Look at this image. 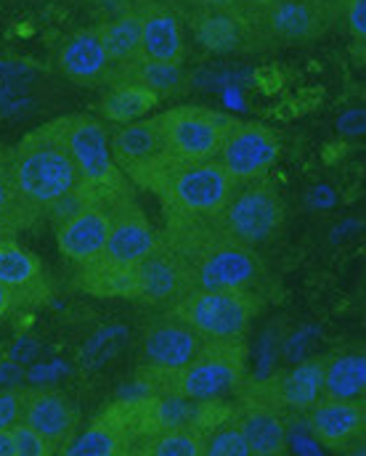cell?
I'll list each match as a JSON object with an SVG mask.
<instances>
[{"label":"cell","instance_id":"obj_19","mask_svg":"<svg viewBox=\"0 0 366 456\" xmlns=\"http://www.w3.org/2000/svg\"><path fill=\"white\" fill-rule=\"evenodd\" d=\"M141 16V56L154 61H183V35L175 11L162 0H135Z\"/></svg>","mask_w":366,"mask_h":456},{"label":"cell","instance_id":"obj_7","mask_svg":"<svg viewBox=\"0 0 366 456\" xmlns=\"http://www.w3.org/2000/svg\"><path fill=\"white\" fill-rule=\"evenodd\" d=\"M257 311L260 297L252 289L221 287L191 289L167 316L189 324L202 340H234L247 335V327Z\"/></svg>","mask_w":366,"mask_h":456},{"label":"cell","instance_id":"obj_24","mask_svg":"<svg viewBox=\"0 0 366 456\" xmlns=\"http://www.w3.org/2000/svg\"><path fill=\"white\" fill-rule=\"evenodd\" d=\"M77 287L94 297H138V276L135 265L118 263L110 257H91L77 263Z\"/></svg>","mask_w":366,"mask_h":456},{"label":"cell","instance_id":"obj_16","mask_svg":"<svg viewBox=\"0 0 366 456\" xmlns=\"http://www.w3.org/2000/svg\"><path fill=\"white\" fill-rule=\"evenodd\" d=\"M205 340L183 322L173 319L146 330L141 345V366L154 371H175L191 363Z\"/></svg>","mask_w":366,"mask_h":456},{"label":"cell","instance_id":"obj_28","mask_svg":"<svg viewBox=\"0 0 366 456\" xmlns=\"http://www.w3.org/2000/svg\"><path fill=\"white\" fill-rule=\"evenodd\" d=\"M157 96L135 83H115L112 91L102 99V117L110 122L127 125L133 119H141L146 112L157 107Z\"/></svg>","mask_w":366,"mask_h":456},{"label":"cell","instance_id":"obj_1","mask_svg":"<svg viewBox=\"0 0 366 456\" xmlns=\"http://www.w3.org/2000/svg\"><path fill=\"white\" fill-rule=\"evenodd\" d=\"M0 178L16 197L27 226L45 218L59 197L83 189L59 119L24 135L16 146H0Z\"/></svg>","mask_w":366,"mask_h":456},{"label":"cell","instance_id":"obj_39","mask_svg":"<svg viewBox=\"0 0 366 456\" xmlns=\"http://www.w3.org/2000/svg\"><path fill=\"white\" fill-rule=\"evenodd\" d=\"M13 305H11V297H8V292H5V287L0 284V319L11 311Z\"/></svg>","mask_w":366,"mask_h":456},{"label":"cell","instance_id":"obj_30","mask_svg":"<svg viewBox=\"0 0 366 456\" xmlns=\"http://www.w3.org/2000/svg\"><path fill=\"white\" fill-rule=\"evenodd\" d=\"M127 444L112 436L110 430L99 428V425H91L83 436H72L64 449L59 454L64 456H118V454H127Z\"/></svg>","mask_w":366,"mask_h":456},{"label":"cell","instance_id":"obj_15","mask_svg":"<svg viewBox=\"0 0 366 456\" xmlns=\"http://www.w3.org/2000/svg\"><path fill=\"white\" fill-rule=\"evenodd\" d=\"M157 231L149 224L146 213L133 202V194L110 202V236L99 252L102 257L135 265L157 247Z\"/></svg>","mask_w":366,"mask_h":456},{"label":"cell","instance_id":"obj_22","mask_svg":"<svg viewBox=\"0 0 366 456\" xmlns=\"http://www.w3.org/2000/svg\"><path fill=\"white\" fill-rule=\"evenodd\" d=\"M110 236V205L104 202H91L80 213L69 216L56 228V241L59 249L72 260L83 263L96 257Z\"/></svg>","mask_w":366,"mask_h":456},{"label":"cell","instance_id":"obj_2","mask_svg":"<svg viewBox=\"0 0 366 456\" xmlns=\"http://www.w3.org/2000/svg\"><path fill=\"white\" fill-rule=\"evenodd\" d=\"M162 218L165 224L157 236L186 263L194 279V289H257L263 265L255 249H247L229 239L210 218H189L173 213H162Z\"/></svg>","mask_w":366,"mask_h":456},{"label":"cell","instance_id":"obj_27","mask_svg":"<svg viewBox=\"0 0 366 456\" xmlns=\"http://www.w3.org/2000/svg\"><path fill=\"white\" fill-rule=\"evenodd\" d=\"M115 83H135L146 91H151L157 99H170V96H181L189 88V80L181 69V64H170V61H154V59H135L130 67H125L120 75L112 80Z\"/></svg>","mask_w":366,"mask_h":456},{"label":"cell","instance_id":"obj_4","mask_svg":"<svg viewBox=\"0 0 366 456\" xmlns=\"http://www.w3.org/2000/svg\"><path fill=\"white\" fill-rule=\"evenodd\" d=\"M149 191L162 202V213L213 218L229 202L234 181L216 159L173 162L157 175Z\"/></svg>","mask_w":366,"mask_h":456},{"label":"cell","instance_id":"obj_35","mask_svg":"<svg viewBox=\"0 0 366 456\" xmlns=\"http://www.w3.org/2000/svg\"><path fill=\"white\" fill-rule=\"evenodd\" d=\"M0 210H8V213H13L19 221H21V228H27V221H24V216H21V210H19V202H16V197L11 194V189H8V183L0 178Z\"/></svg>","mask_w":366,"mask_h":456},{"label":"cell","instance_id":"obj_12","mask_svg":"<svg viewBox=\"0 0 366 456\" xmlns=\"http://www.w3.org/2000/svg\"><path fill=\"white\" fill-rule=\"evenodd\" d=\"M135 276H138L135 300H143L167 314L194 289V279L186 263L162 239L146 257L135 263Z\"/></svg>","mask_w":366,"mask_h":456},{"label":"cell","instance_id":"obj_10","mask_svg":"<svg viewBox=\"0 0 366 456\" xmlns=\"http://www.w3.org/2000/svg\"><path fill=\"white\" fill-rule=\"evenodd\" d=\"M338 0H273L255 8L252 27L284 43H308L321 37L338 19Z\"/></svg>","mask_w":366,"mask_h":456},{"label":"cell","instance_id":"obj_31","mask_svg":"<svg viewBox=\"0 0 366 456\" xmlns=\"http://www.w3.org/2000/svg\"><path fill=\"white\" fill-rule=\"evenodd\" d=\"M249 446L244 441V436L232 425L224 422L221 428H216L213 433H207L205 438V456H247Z\"/></svg>","mask_w":366,"mask_h":456},{"label":"cell","instance_id":"obj_6","mask_svg":"<svg viewBox=\"0 0 366 456\" xmlns=\"http://www.w3.org/2000/svg\"><path fill=\"white\" fill-rule=\"evenodd\" d=\"M210 221L237 244L255 249L279 236L284 226V202L273 181L263 175L255 181L234 183L229 202Z\"/></svg>","mask_w":366,"mask_h":456},{"label":"cell","instance_id":"obj_20","mask_svg":"<svg viewBox=\"0 0 366 456\" xmlns=\"http://www.w3.org/2000/svg\"><path fill=\"white\" fill-rule=\"evenodd\" d=\"M19 422L29 425L45 438L53 454L75 436V414L59 393L48 390H21V414Z\"/></svg>","mask_w":366,"mask_h":456},{"label":"cell","instance_id":"obj_14","mask_svg":"<svg viewBox=\"0 0 366 456\" xmlns=\"http://www.w3.org/2000/svg\"><path fill=\"white\" fill-rule=\"evenodd\" d=\"M0 284L13 308H37L51 303V284L43 263L16 239H0Z\"/></svg>","mask_w":366,"mask_h":456},{"label":"cell","instance_id":"obj_21","mask_svg":"<svg viewBox=\"0 0 366 456\" xmlns=\"http://www.w3.org/2000/svg\"><path fill=\"white\" fill-rule=\"evenodd\" d=\"M191 29H194V37L199 40V45L213 53L242 51L252 43V35H257L252 27V19L244 16L242 8H202V5H197Z\"/></svg>","mask_w":366,"mask_h":456},{"label":"cell","instance_id":"obj_33","mask_svg":"<svg viewBox=\"0 0 366 456\" xmlns=\"http://www.w3.org/2000/svg\"><path fill=\"white\" fill-rule=\"evenodd\" d=\"M338 8L343 11L354 37L362 43L366 37V0H338Z\"/></svg>","mask_w":366,"mask_h":456},{"label":"cell","instance_id":"obj_37","mask_svg":"<svg viewBox=\"0 0 366 456\" xmlns=\"http://www.w3.org/2000/svg\"><path fill=\"white\" fill-rule=\"evenodd\" d=\"M0 456H19L16 454V441H13L11 428L0 430Z\"/></svg>","mask_w":366,"mask_h":456},{"label":"cell","instance_id":"obj_38","mask_svg":"<svg viewBox=\"0 0 366 456\" xmlns=\"http://www.w3.org/2000/svg\"><path fill=\"white\" fill-rule=\"evenodd\" d=\"M202 8H242V0H191Z\"/></svg>","mask_w":366,"mask_h":456},{"label":"cell","instance_id":"obj_26","mask_svg":"<svg viewBox=\"0 0 366 456\" xmlns=\"http://www.w3.org/2000/svg\"><path fill=\"white\" fill-rule=\"evenodd\" d=\"M364 353H343V355H329V358L324 361L321 398H335V401H364Z\"/></svg>","mask_w":366,"mask_h":456},{"label":"cell","instance_id":"obj_34","mask_svg":"<svg viewBox=\"0 0 366 456\" xmlns=\"http://www.w3.org/2000/svg\"><path fill=\"white\" fill-rule=\"evenodd\" d=\"M21 414V390H5L0 393V430L19 422Z\"/></svg>","mask_w":366,"mask_h":456},{"label":"cell","instance_id":"obj_8","mask_svg":"<svg viewBox=\"0 0 366 456\" xmlns=\"http://www.w3.org/2000/svg\"><path fill=\"white\" fill-rule=\"evenodd\" d=\"M110 151L122 175L133 186L146 189V191L167 165L183 162L170 154L167 141L157 125V117H149V119L141 117V119L127 122L110 138Z\"/></svg>","mask_w":366,"mask_h":456},{"label":"cell","instance_id":"obj_13","mask_svg":"<svg viewBox=\"0 0 366 456\" xmlns=\"http://www.w3.org/2000/svg\"><path fill=\"white\" fill-rule=\"evenodd\" d=\"M240 393V403L232 406L229 422L240 430L249 446V454L276 456L287 452V419L284 409L273 401L257 395L244 382Z\"/></svg>","mask_w":366,"mask_h":456},{"label":"cell","instance_id":"obj_17","mask_svg":"<svg viewBox=\"0 0 366 456\" xmlns=\"http://www.w3.org/2000/svg\"><path fill=\"white\" fill-rule=\"evenodd\" d=\"M308 428L321 446L335 449V452H346L354 441H359L364 436V401L319 398L308 409Z\"/></svg>","mask_w":366,"mask_h":456},{"label":"cell","instance_id":"obj_9","mask_svg":"<svg viewBox=\"0 0 366 456\" xmlns=\"http://www.w3.org/2000/svg\"><path fill=\"white\" fill-rule=\"evenodd\" d=\"M234 117L213 112L207 107H175L157 114V125L167 141V149L175 159L199 162L213 159L221 149L224 133Z\"/></svg>","mask_w":366,"mask_h":456},{"label":"cell","instance_id":"obj_3","mask_svg":"<svg viewBox=\"0 0 366 456\" xmlns=\"http://www.w3.org/2000/svg\"><path fill=\"white\" fill-rule=\"evenodd\" d=\"M247 340H205L199 355L175 371L138 369V390L157 395H178L194 403L221 401L247 382Z\"/></svg>","mask_w":366,"mask_h":456},{"label":"cell","instance_id":"obj_5","mask_svg":"<svg viewBox=\"0 0 366 456\" xmlns=\"http://www.w3.org/2000/svg\"><path fill=\"white\" fill-rule=\"evenodd\" d=\"M59 125H61L67 151L80 175V186L96 202L110 205L120 197L133 194V183L122 175L120 167L112 159L110 133L96 117L67 114V117H59Z\"/></svg>","mask_w":366,"mask_h":456},{"label":"cell","instance_id":"obj_25","mask_svg":"<svg viewBox=\"0 0 366 456\" xmlns=\"http://www.w3.org/2000/svg\"><path fill=\"white\" fill-rule=\"evenodd\" d=\"M99 29V37L104 43V51L110 56V77L112 83L125 67H130L135 59H141V16L135 8V0L130 8L120 11L115 19L104 21Z\"/></svg>","mask_w":366,"mask_h":456},{"label":"cell","instance_id":"obj_40","mask_svg":"<svg viewBox=\"0 0 366 456\" xmlns=\"http://www.w3.org/2000/svg\"><path fill=\"white\" fill-rule=\"evenodd\" d=\"M247 5H252V8H260V5H268V3H273V0H242Z\"/></svg>","mask_w":366,"mask_h":456},{"label":"cell","instance_id":"obj_18","mask_svg":"<svg viewBox=\"0 0 366 456\" xmlns=\"http://www.w3.org/2000/svg\"><path fill=\"white\" fill-rule=\"evenodd\" d=\"M324 361L327 358H311L297 363L295 369L276 374L271 379H257L247 382L257 395L273 401L279 409H297L308 411L319 398H321V379H324Z\"/></svg>","mask_w":366,"mask_h":456},{"label":"cell","instance_id":"obj_29","mask_svg":"<svg viewBox=\"0 0 366 456\" xmlns=\"http://www.w3.org/2000/svg\"><path fill=\"white\" fill-rule=\"evenodd\" d=\"M130 454L143 456H205V436L194 430H159L138 438Z\"/></svg>","mask_w":366,"mask_h":456},{"label":"cell","instance_id":"obj_32","mask_svg":"<svg viewBox=\"0 0 366 456\" xmlns=\"http://www.w3.org/2000/svg\"><path fill=\"white\" fill-rule=\"evenodd\" d=\"M11 433H13V441H16V454L19 456H51V446L45 444V438L40 433H35L29 425L24 422H16L11 425Z\"/></svg>","mask_w":366,"mask_h":456},{"label":"cell","instance_id":"obj_23","mask_svg":"<svg viewBox=\"0 0 366 456\" xmlns=\"http://www.w3.org/2000/svg\"><path fill=\"white\" fill-rule=\"evenodd\" d=\"M59 69L80 83V86H99L110 77V56L99 37V29H80L75 32L59 53Z\"/></svg>","mask_w":366,"mask_h":456},{"label":"cell","instance_id":"obj_36","mask_svg":"<svg viewBox=\"0 0 366 456\" xmlns=\"http://www.w3.org/2000/svg\"><path fill=\"white\" fill-rule=\"evenodd\" d=\"M19 228H21V221L13 213L0 210V239H13Z\"/></svg>","mask_w":366,"mask_h":456},{"label":"cell","instance_id":"obj_11","mask_svg":"<svg viewBox=\"0 0 366 456\" xmlns=\"http://www.w3.org/2000/svg\"><path fill=\"white\" fill-rule=\"evenodd\" d=\"M279 157V138L260 122H242L232 119L224 133L221 149L213 157L234 183L255 181L268 175Z\"/></svg>","mask_w":366,"mask_h":456}]
</instances>
